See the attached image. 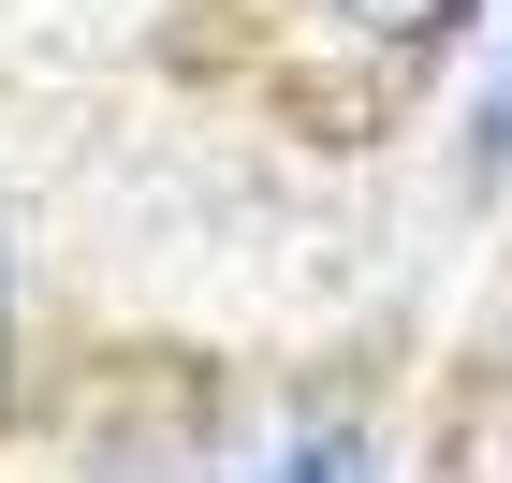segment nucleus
<instances>
[{
	"label": "nucleus",
	"mask_w": 512,
	"mask_h": 483,
	"mask_svg": "<svg viewBox=\"0 0 512 483\" xmlns=\"http://www.w3.org/2000/svg\"><path fill=\"white\" fill-rule=\"evenodd\" d=\"M264 483H366V440H352V425H308V440L278 454Z\"/></svg>",
	"instance_id": "2"
},
{
	"label": "nucleus",
	"mask_w": 512,
	"mask_h": 483,
	"mask_svg": "<svg viewBox=\"0 0 512 483\" xmlns=\"http://www.w3.org/2000/svg\"><path fill=\"white\" fill-rule=\"evenodd\" d=\"M308 15H322L337 44H366V59H395V74H410V59H425V44L454 30L469 0H308Z\"/></svg>",
	"instance_id": "1"
}]
</instances>
